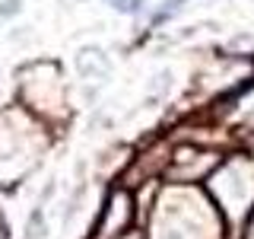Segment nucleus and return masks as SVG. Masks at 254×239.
Masks as SVG:
<instances>
[{
	"label": "nucleus",
	"instance_id": "f257e3e1",
	"mask_svg": "<svg viewBox=\"0 0 254 239\" xmlns=\"http://www.w3.org/2000/svg\"><path fill=\"white\" fill-rule=\"evenodd\" d=\"M26 239H45V214H42V207L32 211L29 227H26Z\"/></svg>",
	"mask_w": 254,
	"mask_h": 239
}]
</instances>
